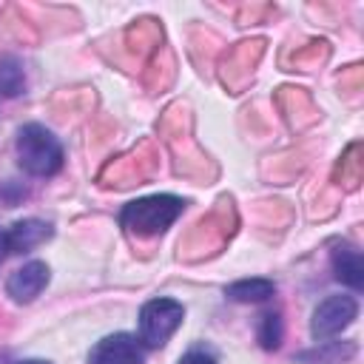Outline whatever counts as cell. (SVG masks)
<instances>
[{
    "label": "cell",
    "instance_id": "obj_14",
    "mask_svg": "<svg viewBox=\"0 0 364 364\" xmlns=\"http://www.w3.org/2000/svg\"><path fill=\"white\" fill-rule=\"evenodd\" d=\"M20 364H51V361H40V358H31V361H20Z\"/></svg>",
    "mask_w": 364,
    "mask_h": 364
},
{
    "label": "cell",
    "instance_id": "obj_13",
    "mask_svg": "<svg viewBox=\"0 0 364 364\" xmlns=\"http://www.w3.org/2000/svg\"><path fill=\"white\" fill-rule=\"evenodd\" d=\"M6 253H9V245H6V230L0 228V264H3V259H6Z\"/></svg>",
    "mask_w": 364,
    "mask_h": 364
},
{
    "label": "cell",
    "instance_id": "obj_4",
    "mask_svg": "<svg viewBox=\"0 0 364 364\" xmlns=\"http://www.w3.org/2000/svg\"><path fill=\"white\" fill-rule=\"evenodd\" d=\"M358 316V304L353 296H327L324 301L316 304L313 310V318H310V333L316 341H324V338H333L338 336L341 330H347Z\"/></svg>",
    "mask_w": 364,
    "mask_h": 364
},
{
    "label": "cell",
    "instance_id": "obj_11",
    "mask_svg": "<svg viewBox=\"0 0 364 364\" xmlns=\"http://www.w3.org/2000/svg\"><path fill=\"white\" fill-rule=\"evenodd\" d=\"M259 341L264 350H279L282 344V316L279 313H264L259 324Z\"/></svg>",
    "mask_w": 364,
    "mask_h": 364
},
{
    "label": "cell",
    "instance_id": "obj_7",
    "mask_svg": "<svg viewBox=\"0 0 364 364\" xmlns=\"http://www.w3.org/2000/svg\"><path fill=\"white\" fill-rule=\"evenodd\" d=\"M51 233H54V228L43 219H20L6 230L9 253H28V250L40 247L43 242H48Z\"/></svg>",
    "mask_w": 364,
    "mask_h": 364
},
{
    "label": "cell",
    "instance_id": "obj_8",
    "mask_svg": "<svg viewBox=\"0 0 364 364\" xmlns=\"http://www.w3.org/2000/svg\"><path fill=\"white\" fill-rule=\"evenodd\" d=\"M333 273L341 284H347L353 290H361L364 287V259H361V253L350 245H338L333 250Z\"/></svg>",
    "mask_w": 364,
    "mask_h": 364
},
{
    "label": "cell",
    "instance_id": "obj_2",
    "mask_svg": "<svg viewBox=\"0 0 364 364\" xmlns=\"http://www.w3.org/2000/svg\"><path fill=\"white\" fill-rule=\"evenodd\" d=\"M17 162L31 176H54L63 168V145L46 125L26 122L17 131Z\"/></svg>",
    "mask_w": 364,
    "mask_h": 364
},
{
    "label": "cell",
    "instance_id": "obj_6",
    "mask_svg": "<svg viewBox=\"0 0 364 364\" xmlns=\"http://www.w3.org/2000/svg\"><path fill=\"white\" fill-rule=\"evenodd\" d=\"M48 279H51V270H48L46 262H40V259L26 262L23 267H17V270L9 276V282H6V293L11 296V301H17V304H28V301H34V299L46 290Z\"/></svg>",
    "mask_w": 364,
    "mask_h": 364
},
{
    "label": "cell",
    "instance_id": "obj_1",
    "mask_svg": "<svg viewBox=\"0 0 364 364\" xmlns=\"http://www.w3.org/2000/svg\"><path fill=\"white\" fill-rule=\"evenodd\" d=\"M182 210H185V199H179L173 193H154V196L128 202L119 213V222L128 233L148 239V236L165 233L182 216Z\"/></svg>",
    "mask_w": 364,
    "mask_h": 364
},
{
    "label": "cell",
    "instance_id": "obj_5",
    "mask_svg": "<svg viewBox=\"0 0 364 364\" xmlns=\"http://www.w3.org/2000/svg\"><path fill=\"white\" fill-rule=\"evenodd\" d=\"M142 358H145L142 341L131 333L105 336L88 353V364H142Z\"/></svg>",
    "mask_w": 364,
    "mask_h": 364
},
{
    "label": "cell",
    "instance_id": "obj_3",
    "mask_svg": "<svg viewBox=\"0 0 364 364\" xmlns=\"http://www.w3.org/2000/svg\"><path fill=\"white\" fill-rule=\"evenodd\" d=\"M185 307L176 299H151L139 310V341L145 347H162L182 324Z\"/></svg>",
    "mask_w": 364,
    "mask_h": 364
},
{
    "label": "cell",
    "instance_id": "obj_9",
    "mask_svg": "<svg viewBox=\"0 0 364 364\" xmlns=\"http://www.w3.org/2000/svg\"><path fill=\"white\" fill-rule=\"evenodd\" d=\"M228 299L233 301H242V304H256V301H264L276 293V284L270 279H242V282H233L228 284Z\"/></svg>",
    "mask_w": 364,
    "mask_h": 364
},
{
    "label": "cell",
    "instance_id": "obj_10",
    "mask_svg": "<svg viewBox=\"0 0 364 364\" xmlns=\"http://www.w3.org/2000/svg\"><path fill=\"white\" fill-rule=\"evenodd\" d=\"M26 88V74L17 57H0V97H20Z\"/></svg>",
    "mask_w": 364,
    "mask_h": 364
},
{
    "label": "cell",
    "instance_id": "obj_12",
    "mask_svg": "<svg viewBox=\"0 0 364 364\" xmlns=\"http://www.w3.org/2000/svg\"><path fill=\"white\" fill-rule=\"evenodd\" d=\"M179 364H216V358H213L208 350H188V353L179 358Z\"/></svg>",
    "mask_w": 364,
    "mask_h": 364
}]
</instances>
